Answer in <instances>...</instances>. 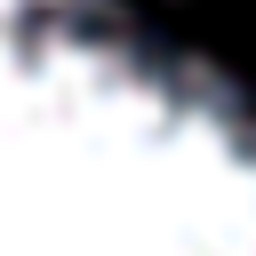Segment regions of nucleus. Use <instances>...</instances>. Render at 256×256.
Returning a JSON list of instances; mask_svg holds the SVG:
<instances>
[{
	"mask_svg": "<svg viewBox=\"0 0 256 256\" xmlns=\"http://www.w3.org/2000/svg\"><path fill=\"white\" fill-rule=\"evenodd\" d=\"M0 256H256V96L88 0H0Z\"/></svg>",
	"mask_w": 256,
	"mask_h": 256,
	"instance_id": "1",
	"label": "nucleus"
}]
</instances>
